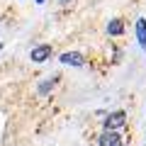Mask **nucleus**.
<instances>
[{"mask_svg":"<svg viewBox=\"0 0 146 146\" xmlns=\"http://www.w3.org/2000/svg\"><path fill=\"white\" fill-rule=\"evenodd\" d=\"M127 122V115L122 112V110H117V112H110L107 117H105V129H119V127H124Z\"/></svg>","mask_w":146,"mask_h":146,"instance_id":"obj_1","label":"nucleus"},{"mask_svg":"<svg viewBox=\"0 0 146 146\" xmlns=\"http://www.w3.org/2000/svg\"><path fill=\"white\" fill-rule=\"evenodd\" d=\"M49 56H51V44H39V46H34L29 51V58L34 63H44Z\"/></svg>","mask_w":146,"mask_h":146,"instance_id":"obj_2","label":"nucleus"},{"mask_svg":"<svg viewBox=\"0 0 146 146\" xmlns=\"http://www.w3.org/2000/svg\"><path fill=\"white\" fill-rule=\"evenodd\" d=\"M98 146H122V139L117 134V129H105L102 136L98 139Z\"/></svg>","mask_w":146,"mask_h":146,"instance_id":"obj_3","label":"nucleus"},{"mask_svg":"<svg viewBox=\"0 0 146 146\" xmlns=\"http://www.w3.org/2000/svg\"><path fill=\"white\" fill-rule=\"evenodd\" d=\"M61 63H66V66H83L85 63V58H83V54H78V51H68V54H61Z\"/></svg>","mask_w":146,"mask_h":146,"instance_id":"obj_4","label":"nucleus"},{"mask_svg":"<svg viewBox=\"0 0 146 146\" xmlns=\"http://www.w3.org/2000/svg\"><path fill=\"white\" fill-rule=\"evenodd\" d=\"M136 36H139L141 49L146 51V20H144V17H139V20H136Z\"/></svg>","mask_w":146,"mask_h":146,"instance_id":"obj_5","label":"nucleus"},{"mask_svg":"<svg viewBox=\"0 0 146 146\" xmlns=\"http://www.w3.org/2000/svg\"><path fill=\"white\" fill-rule=\"evenodd\" d=\"M124 32V25H122V20H112L107 25V34H112V36H117V34H122Z\"/></svg>","mask_w":146,"mask_h":146,"instance_id":"obj_6","label":"nucleus"},{"mask_svg":"<svg viewBox=\"0 0 146 146\" xmlns=\"http://www.w3.org/2000/svg\"><path fill=\"white\" fill-rule=\"evenodd\" d=\"M54 85H56V76H54V78H46V80H44L42 85H39V95H46L49 90L54 88Z\"/></svg>","mask_w":146,"mask_h":146,"instance_id":"obj_7","label":"nucleus"},{"mask_svg":"<svg viewBox=\"0 0 146 146\" xmlns=\"http://www.w3.org/2000/svg\"><path fill=\"white\" fill-rule=\"evenodd\" d=\"M36 3H39V5H42V3H44V0H36Z\"/></svg>","mask_w":146,"mask_h":146,"instance_id":"obj_8","label":"nucleus"},{"mask_svg":"<svg viewBox=\"0 0 146 146\" xmlns=\"http://www.w3.org/2000/svg\"><path fill=\"white\" fill-rule=\"evenodd\" d=\"M61 3H71V0H61Z\"/></svg>","mask_w":146,"mask_h":146,"instance_id":"obj_9","label":"nucleus"}]
</instances>
